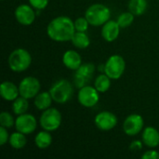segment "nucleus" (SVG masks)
<instances>
[{
	"instance_id": "obj_30",
	"label": "nucleus",
	"mask_w": 159,
	"mask_h": 159,
	"mask_svg": "<svg viewBox=\"0 0 159 159\" xmlns=\"http://www.w3.org/2000/svg\"><path fill=\"white\" fill-rule=\"evenodd\" d=\"M143 159H159V154L158 152L155 151V150H150L145 152L143 156Z\"/></svg>"
},
{
	"instance_id": "obj_25",
	"label": "nucleus",
	"mask_w": 159,
	"mask_h": 159,
	"mask_svg": "<svg viewBox=\"0 0 159 159\" xmlns=\"http://www.w3.org/2000/svg\"><path fill=\"white\" fill-rule=\"evenodd\" d=\"M134 14L131 13L130 11L128 12H123L122 14H120L116 20L117 23L119 24L120 28H127L129 26H130L132 24V22L134 21Z\"/></svg>"
},
{
	"instance_id": "obj_4",
	"label": "nucleus",
	"mask_w": 159,
	"mask_h": 159,
	"mask_svg": "<svg viewBox=\"0 0 159 159\" xmlns=\"http://www.w3.org/2000/svg\"><path fill=\"white\" fill-rule=\"evenodd\" d=\"M49 92L55 102L65 103L71 100L74 94V87L68 80L61 79L51 86Z\"/></svg>"
},
{
	"instance_id": "obj_23",
	"label": "nucleus",
	"mask_w": 159,
	"mask_h": 159,
	"mask_svg": "<svg viewBox=\"0 0 159 159\" xmlns=\"http://www.w3.org/2000/svg\"><path fill=\"white\" fill-rule=\"evenodd\" d=\"M94 87L99 92L104 93L111 87V78L106 74H102L96 77L94 82Z\"/></svg>"
},
{
	"instance_id": "obj_18",
	"label": "nucleus",
	"mask_w": 159,
	"mask_h": 159,
	"mask_svg": "<svg viewBox=\"0 0 159 159\" xmlns=\"http://www.w3.org/2000/svg\"><path fill=\"white\" fill-rule=\"evenodd\" d=\"M52 101H53V99H52L50 92L49 91H44V92L38 93L34 97V106L37 110L45 111L51 106Z\"/></svg>"
},
{
	"instance_id": "obj_1",
	"label": "nucleus",
	"mask_w": 159,
	"mask_h": 159,
	"mask_svg": "<svg viewBox=\"0 0 159 159\" xmlns=\"http://www.w3.org/2000/svg\"><path fill=\"white\" fill-rule=\"evenodd\" d=\"M75 33V21L67 16H59L54 18L47 27V34L48 37L56 42L71 41Z\"/></svg>"
},
{
	"instance_id": "obj_2",
	"label": "nucleus",
	"mask_w": 159,
	"mask_h": 159,
	"mask_svg": "<svg viewBox=\"0 0 159 159\" xmlns=\"http://www.w3.org/2000/svg\"><path fill=\"white\" fill-rule=\"evenodd\" d=\"M31 63L32 56L30 52L24 48H16L8 56V66L13 72H24L30 67Z\"/></svg>"
},
{
	"instance_id": "obj_12",
	"label": "nucleus",
	"mask_w": 159,
	"mask_h": 159,
	"mask_svg": "<svg viewBox=\"0 0 159 159\" xmlns=\"http://www.w3.org/2000/svg\"><path fill=\"white\" fill-rule=\"evenodd\" d=\"M143 128V118L138 114L129 115L123 123V130L129 136L139 134Z\"/></svg>"
},
{
	"instance_id": "obj_19",
	"label": "nucleus",
	"mask_w": 159,
	"mask_h": 159,
	"mask_svg": "<svg viewBox=\"0 0 159 159\" xmlns=\"http://www.w3.org/2000/svg\"><path fill=\"white\" fill-rule=\"evenodd\" d=\"M34 143L39 149H47L52 143V136L48 130H42L34 137Z\"/></svg>"
},
{
	"instance_id": "obj_10",
	"label": "nucleus",
	"mask_w": 159,
	"mask_h": 159,
	"mask_svg": "<svg viewBox=\"0 0 159 159\" xmlns=\"http://www.w3.org/2000/svg\"><path fill=\"white\" fill-rule=\"evenodd\" d=\"M37 127V121L35 117L31 114H22L17 116L15 119V128L17 131L23 134L33 133Z\"/></svg>"
},
{
	"instance_id": "obj_27",
	"label": "nucleus",
	"mask_w": 159,
	"mask_h": 159,
	"mask_svg": "<svg viewBox=\"0 0 159 159\" xmlns=\"http://www.w3.org/2000/svg\"><path fill=\"white\" fill-rule=\"evenodd\" d=\"M89 22L86 17H79L75 20V31L78 32H87V30L89 29Z\"/></svg>"
},
{
	"instance_id": "obj_22",
	"label": "nucleus",
	"mask_w": 159,
	"mask_h": 159,
	"mask_svg": "<svg viewBox=\"0 0 159 159\" xmlns=\"http://www.w3.org/2000/svg\"><path fill=\"white\" fill-rule=\"evenodd\" d=\"M29 108V102H28V99L20 96L18 97L16 100L13 101L12 103V112L16 115V116H20L22 114H25L26 111Z\"/></svg>"
},
{
	"instance_id": "obj_28",
	"label": "nucleus",
	"mask_w": 159,
	"mask_h": 159,
	"mask_svg": "<svg viewBox=\"0 0 159 159\" xmlns=\"http://www.w3.org/2000/svg\"><path fill=\"white\" fill-rule=\"evenodd\" d=\"M29 3L34 8L41 10L47 7L48 0H29Z\"/></svg>"
},
{
	"instance_id": "obj_16",
	"label": "nucleus",
	"mask_w": 159,
	"mask_h": 159,
	"mask_svg": "<svg viewBox=\"0 0 159 159\" xmlns=\"http://www.w3.org/2000/svg\"><path fill=\"white\" fill-rule=\"evenodd\" d=\"M0 95L4 100L13 102L20 95L19 87H17L13 82L5 81L0 86Z\"/></svg>"
},
{
	"instance_id": "obj_20",
	"label": "nucleus",
	"mask_w": 159,
	"mask_h": 159,
	"mask_svg": "<svg viewBox=\"0 0 159 159\" xmlns=\"http://www.w3.org/2000/svg\"><path fill=\"white\" fill-rule=\"evenodd\" d=\"M71 42L75 48L80 49L87 48L90 44L89 37L86 34V32H78V31H75V33L74 34L71 39Z\"/></svg>"
},
{
	"instance_id": "obj_14",
	"label": "nucleus",
	"mask_w": 159,
	"mask_h": 159,
	"mask_svg": "<svg viewBox=\"0 0 159 159\" xmlns=\"http://www.w3.org/2000/svg\"><path fill=\"white\" fill-rule=\"evenodd\" d=\"M120 26L116 20L106 21L102 28V36L107 42H114L119 35Z\"/></svg>"
},
{
	"instance_id": "obj_5",
	"label": "nucleus",
	"mask_w": 159,
	"mask_h": 159,
	"mask_svg": "<svg viewBox=\"0 0 159 159\" xmlns=\"http://www.w3.org/2000/svg\"><path fill=\"white\" fill-rule=\"evenodd\" d=\"M126 62L122 56L115 54L108 58L104 64V74H106L112 80L119 79L125 72Z\"/></svg>"
},
{
	"instance_id": "obj_9",
	"label": "nucleus",
	"mask_w": 159,
	"mask_h": 159,
	"mask_svg": "<svg viewBox=\"0 0 159 159\" xmlns=\"http://www.w3.org/2000/svg\"><path fill=\"white\" fill-rule=\"evenodd\" d=\"M40 90V82L37 78L34 76L24 77L19 85L20 96H22L26 99L34 98Z\"/></svg>"
},
{
	"instance_id": "obj_26",
	"label": "nucleus",
	"mask_w": 159,
	"mask_h": 159,
	"mask_svg": "<svg viewBox=\"0 0 159 159\" xmlns=\"http://www.w3.org/2000/svg\"><path fill=\"white\" fill-rule=\"evenodd\" d=\"M0 125L1 127L9 129L15 125V120L12 115L7 112H2L0 114Z\"/></svg>"
},
{
	"instance_id": "obj_11",
	"label": "nucleus",
	"mask_w": 159,
	"mask_h": 159,
	"mask_svg": "<svg viewBox=\"0 0 159 159\" xmlns=\"http://www.w3.org/2000/svg\"><path fill=\"white\" fill-rule=\"evenodd\" d=\"M94 123L99 129L102 131H109L116 126L117 117L115 114L109 111H103L95 116Z\"/></svg>"
},
{
	"instance_id": "obj_29",
	"label": "nucleus",
	"mask_w": 159,
	"mask_h": 159,
	"mask_svg": "<svg viewBox=\"0 0 159 159\" xmlns=\"http://www.w3.org/2000/svg\"><path fill=\"white\" fill-rule=\"evenodd\" d=\"M9 140V135L7 130V128L0 127V145H5Z\"/></svg>"
},
{
	"instance_id": "obj_21",
	"label": "nucleus",
	"mask_w": 159,
	"mask_h": 159,
	"mask_svg": "<svg viewBox=\"0 0 159 159\" xmlns=\"http://www.w3.org/2000/svg\"><path fill=\"white\" fill-rule=\"evenodd\" d=\"M8 143L13 149L19 150V149H22L26 145L27 140H26L25 134H23L20 131H17V132L12 133L9 136Z\"/></svg>"
},
{
	"instance_id": "obj_8",
	"label": "nucleus",
	"mask_w": 159,
	"mask_h": 159,
	"mask_svg": "<svg viewBox=\"0 0 159 159\" xmlns=\"http://www.w3.org/2000/svg\"><path fill=\"white\" fill-rule=\"evenodd\" d=\"M99 99H100L99 91L95 89V87L87 85L79 89L77 94V100L82 106L87 108L94 107L98 103Z\"/></svg>"
},
{
	"instance_id": "obj_24",
	"label": "nucleus",
	"mask_w": 159,
	"mask_h": 159,
	"mask_svg": "<svg viewBox=\"0 0 159 159\" xmlns=\"http://www.w3.org/2000/svg\"><path fill=\"white\" fill-rule=\"evenodd\" d=\"M129 10L133 13L135 16H140L143 14L147 8L146 0H129Z\"/></svg>"
},
{
	"instance_id": "obj_31",
	"label": "nucleus",
	"mask_w": 159,
	"mask_h": 159,
	"mask_svg": "<svg viewBox=\"0 0 159 159\" xmlns=\"http://www.w3.org/2000/svg\"><path fill=\"white\" fill-rule=\"evenodd\" d=\"M143 148V143L141 141H133L130 145H129V149L132 151H137V150H141Z\"/></svg>"
},
{
	"instance_id": "obj_3",
	"label": "nucleus",
	"mask_w": 159,
	"mask_h": 159,
	"mask_svg": "<svg viewBox=\"0 0 159 159\" xmlns=\"http://www.w3.org/2000/svg\"><path fill=\"white\" fill-rule=\"evenodd\" d=\"M85 17L90 25L101 26L110 20L111 11L108 7L102 4H93L86 10Z\"/></svg>"
},
{
	"instance_id": "obj_17",
	"label": "nucleus",
	"mask_w": 159,
	"mask_h": 159,
	"mask_svg": "<svg viewBox=\"0 0 159 159\" xmlns=\"http://www.w3.org/2000/svg\"><path fill=\"white\" fill-rule=\"evenodd\" d=\"M142 139L147 147L156 148L159 145V131L154 127H147L143 131Z\"/></svg>"
},
{
	"instance_id": "obj_15",
	"label": "nucleus",
	"mask_w": 159,
	"mask_h": 159,
	"mask_svg": "<svg viewBox=\"0 0 159 159\" xmlns=\"http://www.w3.org/2000/svg\"><path fill=\"white\" fill-rule=\"evenodd\" d=\"M62 62L68 69L75 71L82 64V58L77 51L70 49L64 52L62 56Z\"/></svg>"
},
{
	"instance_id": "obj_13",
	"label": "nucleus",
	"mask_w": 159,
	"mask_h": 159,
	"mask_svg": "<svg viewBox=\"0 0 159 159\" xmlns=\"http://www.w3.org/2000/svg\"><path fill=\"white\" fill-rule=\"evenodd\" d=\"M15 18L19 23L28 26L34 21L35 13L31 5L29 6L26 4H22L17 7V8L15 9Z\"/></svg>"
},
{
	"instance_id": "obj_7",
	"label": "nucleus",
	"mask_w": 159,
	"mask_h": 159,
	"mask_svg": "<svg viewBox=\"0 0 159 159\" xmlns=\"http://www.w3.org/2000/svg\"><path fill=\"white\" fill-rule=\"evenodd\" d=\"M95 73V65L91 62L82 63L78 69L75 71L74 84L76 88L81 89L87 86L89 82L92 79Z\"/></svg>"
},
{
	"instance_id": "obj_6",
	"label": "nucleus",
	"mask_w": 159,
	"mask_h": 159,
	"mask_svg": "<svg viewBox=\"0 0 159 159\" xmlns=\"http://www.w3.org/2000/svg\"><path fill=\"white\" fill-rule=\"evenodd\" d=\"M40 126L48 131L57 130L61 124V114L56 108H48L43 112L40 116Z\"/></svg>"
}]
</instances>
